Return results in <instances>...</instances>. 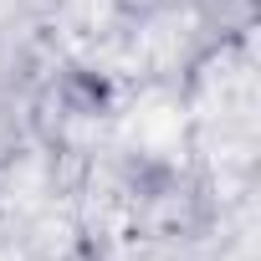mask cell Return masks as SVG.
<instances>
[{"label":"cell","mask_w":261,"mask_h":261,"mask_svg":"<svg viewBox=\"0 0 261 261\" xmlns=\"http://www.w3.org/2000/svg\"><path fill=\"white\" fill-rule=\"evenodd\" d=\"M57 108L72 113V118H102L113 108V82L87 72V67H67L62 82H57Z\"/></svg>","instance_id":"obj_1"},{"label":"cell","mask_w":261,"mask_h":261,"mask_svg":"<svg viewBox=\"0 0 261 261\" xmlns=\"http://www.w3.org/2000/svg\"><path fill=\"white\" fill-rule=\"evenodd\" d=\"M16 154H21V128H16V118L0 113V169H11Z\"/></svg>","instance_id":"obj_2"},{"label":"cell","mask_w":261,"mask_h":261,"mask_svg":"<svg viewBox=\"0 0 261 261\" xmlns=\"http://www.w3.org/2000/svg\"><path fill=\"white\" fill-rule=\"evenodd\" d=\"M113 6H118L123 16H134V21H149L154 11H164V0H113Z\"/></svg>","instance_id":"obj_3"}]
</instances>
